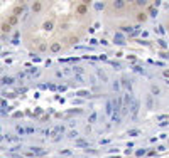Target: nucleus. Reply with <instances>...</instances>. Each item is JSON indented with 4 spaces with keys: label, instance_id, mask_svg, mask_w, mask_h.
<instances>
[{
    "label": "nucleus",
    "instance_id": "obj_1",
    "mask_svg": "<svg viewBox=\"0 0 169 158\" xmlns=\"http://www.w3.org/2000/svg\"><path fill=\"white\" fill-rule=\"evenodd\" d=\"M76 143H78V145H80V146H83V145L86 146V141H83V140H78V141H76Z\"/></svg>",
    "mask_w": 169,
    "mask_h": 158
},
{
    "label": "nucleus",
    "instance_id": "obj_2",
    "mask_svg": "<svg viewBox=\"0 0 169 158\" xmlns=\"http://www.w3.org/2000/svg\"><path fill=\"white\" fill-rule=\"evenodd\" d=\"M0 130H2V128H0Z\"/></svg>",
    "mask_w": 169,
    "mask_h": 158
}]
</instances>
